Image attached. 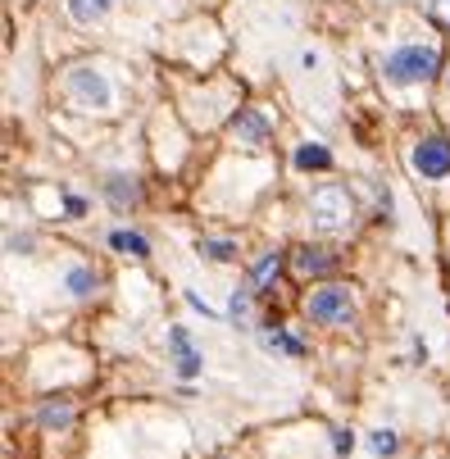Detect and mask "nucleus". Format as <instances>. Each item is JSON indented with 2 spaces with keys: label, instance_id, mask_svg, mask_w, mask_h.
<instances>
[{
  "label": "nucleus",
  "instance_id": "nucleus-1",
  "mask_svg": "<svg viewBox=\"0 0 450 459\" xmlns=\"http://www.w3.org/2000/svg\"><path fill=\"white\" fill-rule=\"evenodd\" d=\"M441 74V50L437 46H396L382 55V78L392 87H414Z\"/></svg>",
  "mask_w": 450,
  "mask_h": 459
},
{
  "label": "nucleus",
  "instance_id": "nucleus-2",
  "mask_svg": "<svg viewBox=\"0 0 450 459\" xmlns=\"http://www.w3.org/2000/svg\"><path fill=\"white\" fill-rule=\"evenodd\" d=\"M300 309H305V318L318 323V327H350V323H355V296H350V287H342V282H328V287L309 291Z\"/></svg>",
  "mask_w": 450,
  "mask_h": 459
},
{
  "label": "nucleus",
  "instance_id": "nucleus-3",
  "mask_svg": "<svg viewBox=\"0 0 450 459\" xmlns=\"http://www.w3.org/2000/svg\"><path fill=\"white\" fill-rule=\"evenodd\" d=\"M309 214H314V228H324V232H346L350 219H355L346 186H337V182L318 186V191L309 195Z\"/></svg>",
  "mask_w": 450,
  "mask_h": 459
},
{
  "label": "nucleus",
  "instance_id": "nucleus-4",
  "mask_svg": "<svg viewBox=\"0 0 450 459\" xmlns=\"http://www.w3.org/2000/svg\"><path fill=\"white\" fill-rule=\"evenodd\" d=\"M69 96H74L82 109H96V114H109V109H114V87H109L105 74H96V69H74V74H69Z\"/></svg>",
  "mask_w": 450,
  "mask_h": 459
},
{
  "label": "nucleus",
  "instance_id": "nucleus-5",
  "mask_svg": "<svg viewBox=\"0 0 450 459\" xmlns=\"http://www.w3.org/2000/svg\"><path fill=\"white\" fill-rule=\"evenodd\" d=\"M410 169H414L419 178H428V182L450 178V137H423V142H414Z\"/></svg>",
  "mask_w": 450,
  "mask_h": 459
},
{
  "label": "nucleus",
  "instance_id": "nucleus-6",
  "mask_svg": "<svg viewBox=\"0 0 450 459\" xmlns=\"http://www.w3.org/2000/svg\"><path fill=\"white\" fill-rule=\"evenodd\" d=\"M337 264H342V255H333L328 246H300V250H291V273L305 278V282H314V278H333Z\"/></svg>",
  "mask_w": 450,
  "mask_h": 459
},
{
  "label": "nucleus",
  "instance_id": "nucleus-7",
  "mask_svg": "<svg viewBox=\"0 0 450 459\" xmlns=\"http://www.w3.org/2000/svg\"><path fill=\"white\" fill-rule=\"evenodd\" d=\"M232 133H237L246 146H264V142L273 137V118H269L264 109H255V105H250V109H237V114H232Z\"/></svg>",
  "mask_w": 450,
  "mask_h": 459
},
{
  "label": "nucleus",
  "instance_id": "nucleus-8",
  "mask_svg": "<svg viewBox=\"0 0 450 459\" xmlns=\"http://www.w3.org/2000/svg\"><path fill=\"white\" fill-rule=\"evenodd\" d=\"M169 351H173V364H177L182 377H196V373H201L205 355L196 351V342H191L186 327H169Z\"/></svg>",
  "mask_w": 450,
  "mask_h": 459
},
{
  "label": "nucleus",
  "instance_id": "nucleus-9",
  "mask_svg": "<svg viewBox=\"0 0 450 459\" xmlns=\"http://www.w3.org/2000/svg\"><path fill=\"white\" fill-rule=\"evenodd\" d=\"M105 201H109L118 214L137 210V205H142V186H137V178H133V173H109V178H105Z\"/></svg>",
  "mask_w": 450,
  "mask_h": 459
},
{
  "label": "nucleus",
  "instance_id": "nucleus-10",
  "mask_svg": "<svg viewBox=\"0 0 450 459\" xmlns=\"http://www.w3.org/2000/svg\"><path fill=\"white\" fill-rule=\"evenodd\" d=\"M278 278H282V250H264L260 259H255V269H250L246 287H250L255 296H264V291H273Z\"/></svg>",
  "mask_w": 450,
  "mask_h": 459
},
{
  "label": "nucleus",
  "instance_id": "nucleus-11",
  "mask_svg": "<svg viewBox=\"0 0 450 459\" xmlns=\"http://www.w3.org/2000/svg\"><path fill=\"white\" fill-rule=\"evenodd\" d=\"M37 423H41V428H55V432H69V428L78 423V410H74V401L50 396V401L37 405Z\"/></svg>",
  "mask_w": 450,
  "mask_h": 459
},
{
  "label": "nucleus",
  "instance_id": "nucleus-12",
  "mask_svg": "<svg viewBox=\"0 0 450 459\" xmlns=\"http://www.w3.org/2000/svg\"><path fill=\"white\" fill-rule=\"evenodd\" d=\"M64 291H69L74 300H96L100 296V273L91 264H74L69 273H64Z\"/></svg>",
  "mask_w": 450,
  "mask_h": 459
},
{
  "label": "nucleus",
  "instance_id": "nucleus-13",
  "mask_svg": "<svg viewBox=\"0 0 450 459\" xmlns=\"http://www.w3.org/2000/svg\"><path fill=\"white\" fill-rule=\"evenodd\" d=\"M260 346L269 351V355H291V359H300L309 346H305V337H296V333H287V327H278L273 323V333H260Z\"/></svg>",
  "mask_w": 450,
  "mask_h": 459
},
{
  "label": "nucleus",
  "instance_id": "nucleus-14",
  "mask_svg": "<svg viewBox=\"0 0 450 459\" xmlns=\"http://www.w3.org/2000/svg\"><path fill=\"white\" fill-rule=\"evenodd\" d=\"M291 164H296L300 173H328V169H333V151L318 146V142H300L296 155H291Z\"/></svg>",
  "mask_w": 450,
  "mask_h": 459
},
{
  "label": "nucleus",
  "instance_id": "nucleus-15",
  "mask_svg": "<svg viewBox=\"0 0 450 459\" xmlns=\"http://www.w3.org/2000/svg\"><path fill=\"white\" fill-rule=\"evenodd\" d=\"M109 246H114L118 255H133V259H151V241H146L142 232H133V228H114V232H109Z\"/></svg>",
  "mask_w": 450,
  "mask_h": 459
},
{
  "label": "nucleus",
  "instance_id": "nucleus-16",
  "mask_svg": "<svg viewBox=\"0 0 450 459\" xmlns=\"http://www.w3.org/2000/svg\"><path fill=\"white\" fill-rule=\"evenodd\" d=\"M109 10H114V0H69V19H74V23H82V28L100 23Z\"/></svg>",
  "mask_w": 450,
  "mask_h": 459
},
{
  "label": "nucleus",
  "instance_id": "nucleus-17",
  "mask_svg": "<svg viewBox=\"0 0 450 459\" xmlns=\"http://www.w3.org/2000/svg\"><path fill=\"white\" fill-rule=\"evenodd\" d=\"M196 250L210 259V264H228V259H237V241L232 237H201Z\"/></svg>",
  "mask_w": 450,
  "mask_h": 459
},
{
  "label": "nucleus",
  "instance_id": "nucleus-18",
  "mask_svg": "<svg viewBox=\"0 0 450 459\" xmlns=\"http://www.w3.org/2000/svg\"><path fill=\"white\" fill-rule=\"evenodd\" d=\"M368 450H373L377 459H392V455L401 450V437H396L392 428H377V432H368Z\"/></svg>",
  "mask_w": 450,
  "mask_h": 459
},
{
  "label": "nucleus",
  "instance_id": "nucleus-19",
  "mask_svg": "<svg viewBox=\"0 0 450 459\" xmlns=\"http://www.w3.org/2000/svg\"><path fill=\"white\" fill-rule=\"evenodd\" d=\"M250 300H255V291H250V287L232 291V300H228V314H232V323H237V327H250Z\"/></svg>",
  "mask_w": 450,
  "mask_h": 459
},
{
  "label": "nucleus",
  "instance_id": "nucleus-20",
  "mask_svg": "<svg viewBox=\"0 0 450 459\" xmlns=\"http://www.w3.org/2000/svg\"><path fill=\"white\" fill-rule=\"evenodd\" d=\"M333 450H337V455H350V450H355V432H350V428H337V432H333Z\"/></svg>",
  "mask_w": 450,
  "mask_h": 459
},
{
  "label": "nucleus",
  "instance_id": "nucleus-21",
  "mask_svg": "<svg viewBox=\"0 0 450 459\" xmlns=\"http://www.w3.org/2000/svg\"><path fill=\"white\" fill-rule=\"evenodd\" d=\"M377 214H382V223H392V219H396V205H392V191H387V186L377 191Z\"/></svg>",
  "mask_w": 450,
  "mask_h": 459
},
{
  "label": "nucleus",
  "instance_id": "nucleus-22",
  "mask_svg": "<svg viewBox=\"0 0 450 459\" xmlns=\"http://www.w3.org/2000/svg\"><path fill=\"white\" fill-rule=\"evenodd\" d=\"M428 10H432V19H441L450 28V0H428Z\"/></svg>",
  "mask_w": 450,
  "mask_h": 459
},
{
  "label": "nucleus",
  "instance_id": "nucleus-23",
  "mask_svg": "<svg viewBox=\"0 0 450 459\" xmlns=\"http://www.w3.org/2000/svg\"><path fill=\"white\" fill-rule=\"evenodd\" d=\"M64 210H69L74 219H82L87 214V201H82V195H64Z\"/></svg>",
  "mask_w": 450,
  "mask_h": 459
},
{
  "label": "nucleus",
  "instance_id": "nucleus-24",
  "mask_svg": "<svg viewBox=\"0 0 450 459\" xmlns=\"http://www.w3.org/2000/svg\"><path fill=\"white\" fill-rule=\"evenodd\" d=\"M5 246H10V250H32V237H28V232H23V237H14V232H10V237H5Z\"/></svg>",
  "mask_w": 450,
  "mask_h": 459
}]
</instances>
